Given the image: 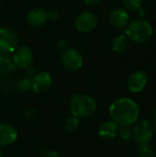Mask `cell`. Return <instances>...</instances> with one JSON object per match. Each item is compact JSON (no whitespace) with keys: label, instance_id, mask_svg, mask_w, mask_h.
I'll return each mask as SVG.
<instances>
[{"label":"cell","instance_id":"obj_28","mask_svg":"<svg viewBox=\"0 0 156 157\" xmlns=\"http://www.w3.org/2000/svg\"><path fill=\"white\" fill-rule=\"evenodd\" d=\"M0 8H1V2H0Z\"/></svg>","mask_w":156,"mask_h":157},{"label":"cell","instance_id":"obj_6","mask_svg":"<svg viewBox=\"0 0 156 157\" xmlns=\"http://www.w3.org/2000/svg\"><path fill=\"white\" fill-rule=\"evenodd\" d=\"M34 55L29 46L21 45L17 47L13 54V63L15 66L22 69H28L33 63Z\"/></svg>","mask_w":156,"mask_h":157},{"label":"cell","instance_id":"obj_24","mask_svg":"<svg viewBox=\"0 0 156 157\" xmlns=\"http://www.w3.org/2000/svg\"><path fill=\"white\" fill-rule=\"evenodd\" d=\"M60 155L57 152H54V151H51L48 154V157H58Z\"/></svg>","mask_w":156,"mask_h":157},{"label":"cell","instance_id":"obj_5","mask_svg":"<svg viewBox=\"0 0 156 157\" xmlns=\"http://www.w3.org/2000/svg\"><path fill=\"white\" fill-rule=\"evenodd\" d=\"M18 43L16 32L8 28L0 29V52H14Z\"/></svg>","mask_w":156,"mask_h":157},{"label":"cell","instance_id":"obj_11","mask_svg":"<svg viewBox=\"0 0 156 157\" xmlns=\"http://www.w3.org/2000/svg\"><path fill=\"white\" fill-rule=\"evenodd\" d=\"M17 139V132L8 123H0V146L12 144Z\"/></svg>","mask_w":156,"mask_h":157},{"label":"cell","instance_id":"obj_7","mask_svg":"<svg viewBox=\"0 0 156 157\" xmlns=\"http://www.w3.org/2000/svg\"><path fill=\"white\" fill-rule=\"evenodd\" d=\"M97 23L98 18L95 13L91 11H85L77 16L74 25L78 31L86 33L92 31L97 26Z\"/></svg>","mask_w":156,"mask_h":157},{"label":"cell","instance_id":"obj_13","mask_svg":"<svg viewBox=\"0 0 156 157\" xmlns=\"http://www.w3.org/2000/svg\"><path fill=\"white\" fill-rule=\"evenodd\" d=\"M119 130H120V126L111 120L103 122L98 127L97 133L98 136L104 140H112L118 136Z\"/></svg>","mask_w":156,"mask_h":157},{"label":"cell","instance_id":"obj_17","mask_svg":"<svg viewBox=\"0 0 156 157\" xmlns=\"http://www.w3.org/2000/svg\"><path fill=\"white\" fill-rule=\"evenodd\" d=\"M143 0H121L125 9L130 11H137L142 7Z\"/></svg>","mask_w":156,"mask_h":157},{"label":"cell","instance_id":"obj_21","mask_svg":"<svg viewBox=\"0 0 156 157\" xmlns=\"http://www.w3.org/2000/svg\"><path fill=\"white\" fill-rule=\"evenodd\" d=\"M18 88L21 90V91H28L29 88H31V86H30V80L28 79V78H25V79H22L19 81L18 83Z\"/></svg>","mask_w":156,"mask_h":157},{"label":"cell","instance_id":"obj_8","mask_svg":"<svg viewBox=\"0 0 156 157\" xmlns=\"http://www.w3.org/2000/svg\"><path fill=\"white\" fill-rule=\"evenodd\" d=\"M62 63L68 70L76 71L83 66L84 58L78 51L74 49H65L62 53Z\"/></svg>","mask_w":156,"mask_h":157},{"label":"cell","instance_id":"obj_18","mask_svg":"<svg viewBox=\"0 0 156 157\" xmlns=\"http://www.w3.org/2000/svg\"><path fill=\"white\" fill-rule=\"evenodd\" d=\"M137 157H156V155L154 149L149 144H144L138 146Z\"/></svg>","mask_w":156,"mask_h":157},{"label":"cell","instance_id":"obj_9","mask_svg":"<svg viewBox=\"0 0 156 157\" xmlns=\"http://www.w3.org/2000/svg\"><path fill=\"white\" fill-rule=\"evenodd\" d=\"M52 76L50 73L42 71L33 75L30 80L31 89L38 94L47 92L52 86Z\"/></svg>","mask_w":156,"mask_h":157},{"label":"cell","instance_id":"obj_23","mask_svg":"<svg viewBox=\"0 0 156 157\" xmlns=\"http://www.w3.org/2000/svg\"><path fill=\"white\" fill-rule=\"evenodd\" d=\"M101 0H84V2L88 5V6H95L97 4H98Z\"/></svg>","mask_w":156,"mask_h":157},{"label":"cell","instance_id":"obj_15","mask_svg":"<svg viewBox=\"0 0 156 157\" xmlns=\"http://www.w3.org/2000/svg\"><path fill=\"white\" fill-rule=\"evenodd\" d=\"M129 41H130V40L128 39V37L126 35L120 34V35L115 36L112 40L113 51L118 53L124 52L129 47Z\"/></svg>","mask_w":156,"mask_h":157},{"label":"cell","instance_id":"obj_1","mask_svg":"<svg viewBox=\"0 0 156 157\" xmlns=\"http://www.w3.org/2000/svg\"><path fill=\"white\" fill-rule=\"evenodd\" d=\"M108 113L111 120L120 127H131L140 120L141 109L135 100L130 98H119L110 104Z\"/></svg>","mask_w":156,"mask_h":157},{"label":"cell","instance_id":"obj_19","mask_svg":"<svg viewBox=\"0 0 156 157\" xmlns=\"http://www.w3.org/2000/svg\"><path fill=\"white\" fill-rule=\"evenodd\" d=\"M78 127H79V119L73 115L71 117H68L64 121V128L67 132H74Z\"/></svg>","mask_w":156,"mask_h":157},{"label":"cell","instance_id":"obj_16","mask_svg":"<svg viewBox=\"0 0 156 157\" xmlns=\"http://www.w3.org/2000/svg\"><path fill=\"white\" fill-rule=\"evenodd\" d=\"M14 66V63H11L9 58L0 53V75H6L9 73Z\"/></svg>","mask_w":156,"mask_h":157},{"label":"cell","instance_id":"obj_26","mask_svg":"<svg viewBox=\"0 0 156 157\" xmlns=\"http://www.w3.org/2000/svg\"><path fill=\"white\" fill-rule=\"evenodd\" d=\"M0 157H3V153H2L1 149H0Z\"/></svg>","mask_w":156,"mask_h":157},{"label":"cell","instance_id":"obj_27","mask_svg":"<svg viewBox=\"0 0 156 157\" xmlns=\"http://www.w3.org/2000/svg\"><path fill=\"white\" fill-rule=\"evenodd\" d=\"M154 117H156V108H155V109H154Z\"/></svg>","mask_w":156,"mask_h":157},{"label":"cell","instance_id":"obj_2","mask_svg":"<svg viewBox=\"0 0 156 157\" xmlns=\"http://www.w3.org/2000/svg\"><path fill=\"white\" fill-rule=\"evenodd\" d=\"M69 108L73 116L78 119H86L95 114L97 110V102L91 96L80 93L71 98Z\"/></svg>","mask_w":156,"mask_h":157},{"label":"cell","instance_id":"obj_20","mask_svg":"<svg viewBox=\"0 0 156 157\" xmlns=\"http://www.w3.org/2000/svg\"><path fill=\"white\" fill-rule=\"evenodd\" d=\"M118 136L123 142H128L131 139V127H120Z\"/></svg>","mask_w":156,"mask_h":157},{"label":"cell","instance_id":"obj_4","mask_svg":"<svg viewBox=\"0 0 156 157\" xmlns=\"http://www.w3.org/2000/svg\"><path fill=\"white\" fill-rule=\"evenodd\" d=\"M154 130L148 120H138L131 126V139L138 145L149 144L153 140Z\"/></svg>","mask_w":156,"mask_h":157},{"label":"cell","instance_id":"obj_12","mask_svg":"<svg viewBox=\"0 0 156 157\" xmlns=\"http://www.w3.org/2000/svg\"><path fill=\"white\" fill-rule=\"evenodd\" d=\"M109 21L115 28L122 29L129 24L130 15L124 8H115L109 15Z\"/></svg>","mask_w":156,"mask_h":157},{"label":"cell","instance_id":"obj_14","mask_svg":"<svg viewBox=\"0 0 156 157\" xmlns=\"http://www.w3.org/2000/svg\"><path fill=\"white\" fill-rule=\"evenodd\" d=\"M47 19V11L42 8H34L30 10L27 15V21L29 25L34 28L42 26L45 24Z\"/></svg>","mask_w":156,"mask_h":157},{"label":"cell","instance_id":"obj_3","mask_svg":"<svg viewBox=\"0 0 156 157\" xmlns=\"http://www.w3.org/2000/svg\"><path fill=\"white\" fill-rule=\"evenodd\" d=\"M154 33L152 24L143 18L134 19L127 25L126 36L128 39L137 44H142L148 41Z\"/></svg>","mask_w":156,"mask_h":157},{"label":"cell","instance_id":"obj_10","mask_svg":"<svg viewBox=\"0 0 156 157\" xmlns=\"http://www.w3.org/2000/svg\"><path fill=\"white\" fill-rule=\"evenodd\" d=\"M147 84L148 75L144 71L142 70H136L133 73H131L127 81L128 89L133 94L143 92L146 87Z\"/></svg>","mask_w":156,"mask_h":157},{"label":"cell","instance_id":"obj_25","mask_svg":"<svg viewBox=\"0 0 156 157\" xmlns=\"http://www.w3.org/2000/svg\"><path fill=\"white\" fill-rule=\"evenodd\" d=\"M152 124H153V127H154V132H156V117L154 116V119H153V121H151Z\"/></svg>","mask_w":156,"mask_h":157},{"label":"cell","instance_id":"obj_22","mask_svg":"<svg viewBox=\"0 0 156 157\" xmlns=\"http://www.w3.org/2000/svg\"><path fill=\"white\" fill-rule=\"evenodd\" d=\"M58 16H59V15H58V12H57L55 9H51V10H50V11L47 12V17H48V18L51 19V20L57 19Z\"/></svg>","mask_w":156,"mask_h":157}]
</instances>
